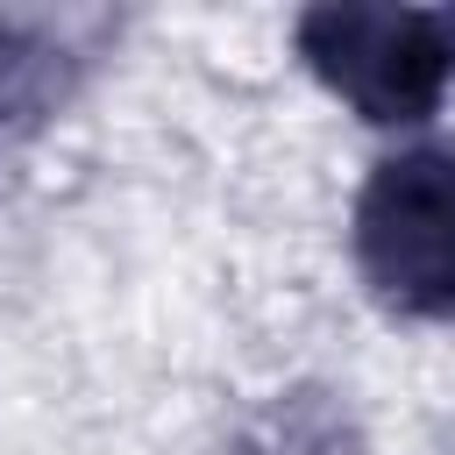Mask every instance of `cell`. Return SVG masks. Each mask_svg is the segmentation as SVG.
Wrapping results in <instances>:
<instances>
[{
    "instance_id": "2",
    "label": "cell",
    "mask_w": 455,
    "mask_h": 455,
    "mask_svg": "<svg viewBox=\"0 0 455 455\" xmlns=\"http://www.w3.org/2000/svg\"><path fill=\"white\" fill-rule=\"evenodd\" d=\"M363 284L405 320H455V149H398L355 192Z\"/></svg>"
},
{
    "instance_id": "1",
    "label": "cell",
    "mask_w": 455,
    "mask_h": 455,
    "mask_svg": "<svg viewBox=\"0 0 455 455\" xmlns=\"http://www.w3.org/2000/svg\"><path fill=\"white\" fill-rule=\"evenodd\" d=\"M291 36L306 71L377 128L427 121L455 78V7L327 0L306 7Z\"/></svg>"
},
{
    "instance_id": "3",
    "label": "cell",
    "mask_w": 455,
    "mask_h": 455,
    "mask_svg": "<svg viewBox=\"0 0 455 455\" xmlns=\"http://www.w3.org/2000/svg\"><path fill=\"white\" fill-rule=\"evenodd\" d=\"M78 78V50L50 21H0V135L43 121Z\"/></svg>"
}]
</instances>
